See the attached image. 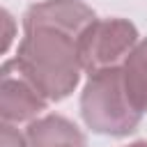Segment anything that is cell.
Instances as JSON below:
<instances>
[{"label": "cell", "instance_id": "8992f818", "mask_svg": "<svg viewBox=\"0 0 147 147\" xmlns=\"http://www.w3.org/2000/svg\"><path fill=\"white\" fill-rule=\"evenodd\" d=\"M124 90L138 113H147V39L138 41L119 64Z\"/></svg>", "mask_w": 147, "mask_h": 147}, {"label": "cell", "instance_id": "9c48e42d", "mask_svg": "<svg viewBox=\"0 0 147 147\" xmlns=\"http://www.w3.org/2000/svg\"><path fill=\"white\" fill-rule=\"evenodd\" d=\"M129 147H147V140H138V142H131Z\"/></svg>", "mask_w": 147, "mask_h": 147}, {"label": "cell", "instance_id": "52a82bcc", "mask_svg": "<svg viewBox=\"0 0 147 147\" xmlns=\"http://www.w3.org/2000/svg\"><path fill=\"white\" fill-rule=\"evenodd\" d=\"M14 37H16V21L5 7H0V55L7 53Z\"/></svg>", "mask_w": 147, "mask_h": 147}, {"label": "cell", "instance_id": "7a4b0ae2", "mask_svg": "<svg viewBox=\"0 0 147 147\" xmlns=\"http://www.w3.org/2000/svg\"><path fill=\"white\" fill-rule=\"evenodd\" d=\"M80 115L94 133L124 138L133 133L142 119L124 90L119 67L101 69L87 76L80 92Z\"/></svg>", "mask_w": 147, "mask_h": 147}, {"label": "cell", "instance_id": "6da1fadb", "mask_svg": "<svg viewBox=\"0 0 147 147\" xmlns=\"http://www.w3.org/2000/svg\"><path fill=\"white\" fill-rule=\"evenodd\" d=\"M94 18L83 0H44L25 11L16 57L48 101H62L76 90L83 71L80 39Z\"/></svg>", "mask_w": 147, "mask_h": 147}, {"label": "cell", "instance_id": "277c9868", "mask_svg": "<svg viewBox=\"0 0 147 147\" xmlns=\"http://www.w3.org/2000/svg\"><path fill=\"white\" fill-rule=\"evenodd\" d=\"M48 106L46 94L39 90L18 57L0 64V117L7 122H32Z\"/></svg>", "mask_w": 147, "mask_h": 147}, {"label": "cell", "instance_id": "5b68a950", "mask_svg": "<svg viewBox=\"0 0 147 147\" xmlns=\"http://www.w3.org/2000/svg\"><path fill=\"white\" fill-rule=\"evenodd\" d=\"M28 147H87L83 131L62 115H44L28 124Z\"/></svg>", "mask_w": 147, "mask_h": 147}, {"label": "cell", "instance_id": "3957f363", "mask_svg": "<svg viewBox=\"0 0 147 147\" xmlns=\"http://www.w3.org/2000/svg\"><path fill=\"white\" fill-rule=\"evenodd\" d=\"M138 44V30L126 18H94L80 39V64L90 76L101 69H113Z\"/></svg>", "mask_w": 147, "mask_h": 147}, {"label": "cell", "instance_id": "ba28073f", "mask_svg": "<svg viewBox=\"0 0 147 147\" xmlns=\"http://www.w3.org/2000/svg\"><path fill=\"white\" fill-rule=\"evenodd\" d=\"M0 147H28L25 133H21L14 122H7L0 117Z\"/></svg>", "mask_w": 147, "mask_h": 147}]
</instances>
